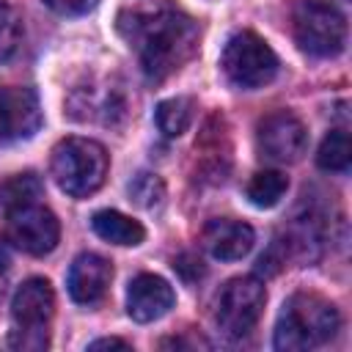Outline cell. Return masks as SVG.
<instances>
[{
  "mask_svg": "<svg viewBox=\"0 0 352 352\" xmlns=\"http://www.w3.org/2000/svg\"><path fill=\"white\" fill-rule=\"evenodd\" d=\"M121 36L135 47L140 69L151 82L179 72L198 50V25L182 11H132L118 19Z\"/></svg>",
  "mask_w": 352,
  "mask_h": 352,
  "instance_id": "1",
  "label": "cell"
},
{
  "mask_svg": "<svg viewBox=\"0 0 352 352\" xmlns=\"http://www.w3.org/2000/svg\"><path fill=\"white\" fill-rule=\"evenodd\" d=\"M341 327L338 308L316 294V292H297L292 294L275 322V349L280 352H305L327 344Z\"/></svg>",
  "mask_w": 352,
  "mask_h": 352,
  "instance_id": "2",
  "label": "cell"
},
{
  "mask_svg": "<svg viewBox=\"0 0 352 352\" xmlns=\"http://www.w3.org/2000/svg\"><path fill=\"white\" fill-rule=\"evenodd\" d=\"M110 160L102 143L91 138H63L52 148V179L55 184L72 195V198H88L94 195L107 176Z\"/></svg>",
  "mask_w": 352,
  "mask_h": 352,
  "instance_id": "3",
  "label": "cell"
},
{
  "mask_svg": "<svg viewBox=\"0 0 352 352\" xmlns=\"http://www.w3.org/2000/svg\"><path fill=\"white\" fill-rule=\"evenodd\" d=\"M55 314V292L47 278H28L11 300L8 344L19 352H41L50 346V319Z\"/></svg>",
  "mask_w": 352,
  "mask_h": 352,
  "instance_id": "4",
  "label": "cell"
},
{
  "mask_svg": "<svg viewBox=\"0 0 352 352\" xmlns=\"http://www.w3.org/2000/svg\"><path fill=\"white\" fill-rule=\"evenodd\" d=\"M292 33L302 52L336 58L346 44V19L327 0H297L292 8Z\"/></svg>",
  "mask_w": 352,
  "mask_h": 352,
  "instance_id": "5",
  "label": "cell"
},
{
  "mask_svg": "<svg viewBox=\"0 0 352 352\" xmlns=\"http://www.w3.org/2000/svg\"><path fill=\"white\" fill-rule=\"evenodd\" d=\"M220 69L234 88L256 91L272 82V77L278 74V55L261 36H256L253 30H242L226 41Z\"/></svg>",
  "mask_w": 352,
  "mask_h": 352,
  "instance_id": "6",
  "label": "cell"
},
{
  "mask_svg": "<svg viewBox=\"0 0 352 352\" xmlns=\"http://www.w3.org/2000/svg\"><path fill=\"white\" fill-rule=\"evenodd\" d=\"M264 302H267V292L258 278L253 275L231 278L217 294V305H214V322L220 333L228 338H245L256 327Z\"/></svg>",
  "mask_w": 352,
  "mask_h": 352,
  "instance_id": "7",
  "label": "cell"
},
{
  "mask_svg": "<svg viewBox=\"0 0 352 352\" xmlns=\"http://www.w3.org/2000/svg\"><path fill=\"white\" fill-rule=\"evenodd\" d=\"M6 239L30 256H47L60 239V223L47 206L30 204L6 217Z\"/></svg>",
  "mask_w": 352,
  "mask_h": 352,
  "instance_id": "8",
  "label": "cell"
},
{
  "mask_svg": "<svg viewBox=\"0 0 352 352\" xmlns=\"http://www.w3.org/2000/svg\"><path fill=\"white\" fill-rule=\"evenodd\" d=\"M308 132L305 124L289 113V110H275L258 121L256 129V146L264 160L270 162H297L305 151Z\"/></svg>",
  "mask_w": 352,
  "mask_h": 352,
  "instance_id": "9",
  "label": "cell"
},
{
  "mask_svg": "<svg viewBox=\"0 0 352 352\" xmlns=\"http://www.w3.org/2000/svg\"><path fill=\"white\" fill-rule=\"evenodd\" d=\"M38 126V96L30 88H0V148L33 138Z\"/></svg>",
  "mask_w": 352,
  "mask_h": 352,
  "instance_id": "10",
  "label": "cell"
},
{
  "mask_svg": "<svg viewBox=\"0 0 352 352\" xmlns=\"http://www.w3.org/2000/svg\"><path fill=\"white\" fill-rule=\"evenodd\" d=\"M173 300H176L173 286L165 278L151 272L132 278L126 286V314L140 324L165 316L173 308Z\"/></svg>",
  "mask_w": 352,
  "mask_h": 352,
  "instance_id": "11",
  "label": "cell"
},
{
  "mask_svg": "<svg viewBox=\"0 0 352 352\" xmlns=\"http://www.w3.org/2000/svg\"><path fill=\"white\" fill-rule=\"evenodd\" d=\"M256 234L248 223L234 217H214L201 231V245L212 258L220 261H236L253 250Z\"/></svg>",
  "mask_w": 352,
  "mask_h": 352,
  "instance_id": "12",
  "label": "cell"
},
{
  "mask_svg": "<svg viewBox=\"0 0 352 352\" xmlns=\"http://www.w3.org/2000/svg\"><path fill=\"white\" fill-rule=\"evenodd\" d=\"M110 278H113V267L104 256L99 253H80L72 267H69V275H66V289H69V297L80 305H94L104 297L107 286H110Z\"/></svg>",
  "mask_w": 352,
  "mask_h": 352,
  "instance_id": "13",
  "label": "cell"
},
{
  "mask_svg": "<svg viewBox=\"0 0 352 352\" xmlns=\"http://www.w3.org/2000/svg\"><path fill=\"white\" fill-rule=\"evenodd\" d=\"M91 228L96 231V236H102L104 242H113V245H124V248H135L143 242L146 231L138 220L116 212V209H99L94 217H91Z\"/></svg>",
  "mask_w": 352,
  "mask_h": 352,
  "instance_id": "14",
  "label": "cell"
},
{
  "mask_svg": "<svg viewBox=\"0 0 352 352\" xmlns=\"http://www.w3.org/2000/svg\"><path fill=\"white\" fill-rule=\"evenodd\" d=\"M44 192V184L36 173H14L11 179L0 182V214H11L22 206L38 204Z\"/></svg>",
  "mask_w": 352,
  "mask_h": 352,
  "instance_id": "15",
  "label": "cell"
},
{
  "mask_svg": "<svg viewBox=\"0 0 352 352\" xmlns=\"http://www.w3.org/2000/svg\"><path fill=\"white\" fill-rule=\"evenodd\" d=\"M289 190V179L280 173V170H258L250 176L245 192H248V201L258 209H272L280 204V198L286 195Z\"/></svg>",
  "mask_w": 352,
  "mask_h": 352,
  "instance_id": "16",
  "label": "cell"
},
{
  "mask_svg": "<svg viewBox=\"0 0 352 352\" xmlns=\"http://www.w3.org/2000/svg\"><path fill=\"white\" fill-rule=\"evenodd\" d=\"M154 121H157V129L165 138H179L192 124V99L173 96V99L160 102L157 110H154Z\"/></svg>",
  "mask_w": 352,
  "mask_h": 352,
  "instance_id": "17",
  "label": "cell"
},
{
  "mask_svg": "<svg viewBox=\"0 0 352 352\" xmlns=\"http://www.w3.org/2000/svg\"><path fill=\"white\" fill-rule=\"evenodd\" d=\"M349 160H352V148H349L346 129H330L324 135V140L319 143L316 165L327 173H344L349 168Z\"/></svg>",
  "mask_w": 352,
  "mask_h": 352,
  "instance_id": "18",
  "label": "cell"
},
{
  "mask_svg": "<svg viewBox=\"0 0 352 352\" xmlns=\"http://www.w3.org/2000/svg\"><path fill=\"white\" fill-rule=\"evenodd\" d=\"M126 192H129V198H132L138 206L151 209V206H157V204L165 198V184H162V179H160L157 173L140 170V173H135V176L129 179Z\"/></svg>",
  "mask_w": 352,
  "mask_h": 352,
  "instance_id": "19",
  "label": "cell"
},
{
  "mask_svg": "<svg viewBox=\"0 0 352 352\" xmlns=\"http://www.w3.org/2000/svg\"><path fill=\"white\" fill-rule=\"evenodd\" d=\"M22 41V16L6 0H0V63H6Z\"/></svg>",
  "mask_w": 352,
  "mask_h": 352,
  "instance_id": "20",
  "label": "cell"
},
{
  "mask_svg": "<svg viewBox=\"0 0 352 352\" xmlns=\"http://www.w3.org/2000/svg\"><path fill=\"white\" fill-rule=\"evenodd\" d=\"M47 8H52L55 14H63V16H80V14H88L96 8L99 0H41Z\"/></svg>",
  "mask_w": 352,
  "mask_h": 352,
  "instance_id": "21",
  "label": "cell"
},
{
  "mask_svg": "<svg viewBox=\"0 0 352 352\" xmlns=\"http://www.w3.org/2000/svg\"><path fill=\"white\" fill-rule=\"evenodd\" d=\"M88 349H129V341L124 338H96L88 344Z\"/></svg>",
  "mask_w": 352,
  "mask_h": 352,
  "instance_id": "22",
  "label": "cell"
}]
</instances>
